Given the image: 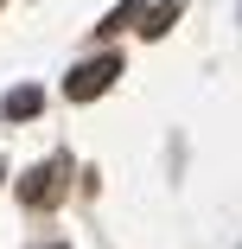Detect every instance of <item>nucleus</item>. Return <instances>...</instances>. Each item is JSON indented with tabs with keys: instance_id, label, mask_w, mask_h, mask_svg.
I'll list each match as a JSON object with an SVG mask.
<instances>
[{
	"instance_id": "obj_1",
	"label": "nucleus",
	"mask_w": 242,
	"mask_h": 249,
	"mask_svg": "<svg viewBox=\"0 0 242 249\" xmlns=\"http://www.w3.org/2000/svg\"><path fill=\"white\" fill-rule=\"evenodd\" d=\"M115 77H121V58H89V64H77L64 77V96H70V103H96Z\"/></svg>"
},
{
	"instance_id": "obj_2",
	"label": "nucleus",
	"mask_w": 242,
	"mask_h": 249,
	"mask_svg": "<svg viewBox=\"0 0 242 249\" xmlns=\"http://www.w3.org/2000/svg\"><path fill=\"white\" fill-rule=\"evenodd\" d=\"M58 179H64V166H32L19 179V198H26V205H45V198L58 192Z\"/></svg>"
},
{
	"instance_id": "obj_3",
	"label": "nucleus",
	"mask_w": 242,
	"mask_h": 249,
	"mask_svg": "<svg viewBox=\"0 0 242 249\" xmlns=\"http://www.w3.org/2000/svg\"><path fill=\"white\" fill-rule=\"evenodd\" d=\"M38 103H45V96L32 89V83H19V89H7V115L19 122V115H38Z\"/></svg>"
},
{
	"instance_id": "obj_4",
	"label": "nucleus",
	"mask_w": 242,
	"mask_h": 249,
	"mask_svg": "<svg viewBox=\"0 0 242 249\" xmlns=\"http://www.w3.org/2000/svg\"><path fill=\"white\" fill-rule=\"evenodd\" d=\"M172 19H178V0H160V7H153L147 19H140V32H147V38H160V32H166Z\"/></svg>"
},
{
	"instance_id": "obj_5",
	"label": "nucleus",
	"mask_w": 242,
	"mask_h": 249,
	"mask_svg": "<svg viewBox=\"0 0 242 249\" xmlns=\"http://www.w3.org/2000/svg\"><path fill=\"white\" fill-rule=\"evenodd\" d=\"M134 13H140V0H121V7H115V13H109V19H102V32H121V26H128V19H134Z\"/></svg>"
}]
</instances>
